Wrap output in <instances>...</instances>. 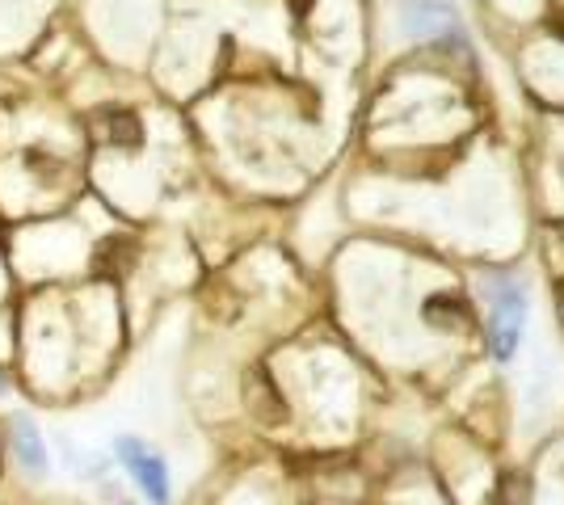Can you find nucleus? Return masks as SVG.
<instances>
[{
  "label": "nucleus",
  "mask_w": 564,
  "mask_h": 505,
  "mask_svg": "<svg viewBox=\"0 0 564 505\" xmlns=\"http://www.w3.org/2000/svg\"><path fill=\"white\" fill-rule=\"evenodd\" d=\"M118 459H122V468L135 476L143 493L152 497V505H165L169 502V468L165 459L156 455L152 447H143L140 438H118L115 442Z\"/></svg>",
  "instance_id": "obj_1"
},
{
  "label": "nucleus",
  "mask_w": 564,
  "mask_h": 505,
  "mask_svg": "<svg viewBox=\"0 0 564 505\" xmlns=\"http://www.w3.org/2000/svg\"><path fill=\"white\" fill-rule=\"evenodd\" d=\"M522 295L514 287L497 290V308H494V325H489V337H494V350L497 359H510L518 350V337H522Z\"/></svg>",
  "instance_id": "obj_2"
},
{
  "label": "nucleus",
  "mask_w": 564,
  "mask_h": 505,
  "mask_svg": "<svg viewBox=\"0 0 564 505\" xmlns=\"http://www.w3.org/2000/svg\"><path fill=\"white\" fill-rule=\"evenodd\" d=\"M13 442H18L22 468H30V472H47V447H43L39 430H34L25 417H18V426H13Z\"/></svg>",
  "instance_id": "obj_3"
},
{
  "label": "nucleus",
  "mask_w": 564,
  "mask_h": 505,
  "mask_svg": "<svg viewBox=\"0 0 564 505\" xmlns=\"http://www.w3.org/2000/svg\"><path fill=\"white\" fill-rule=\"evenodd\" d=\"M127 262H131V241H127V237H110V241L97 244V262H94L97 274H106V278H118Z\"/></svg>",
  "instance_id": "obj_4"
},
{
  "label": "nucleus",
  "mask_w": 564,
  "mask_h": 505,
  "mask_svg": "<svg viewBox=\"0 0 564 505\" xmlns=\"http://www.w3.org/2000/svg\"><path fill=\"white\" fill-rule=\"evenodd\" d=\"M106 131L118 147H140L143 144V127L131 110H106Z\"/></svg>",
  "instance_id": "obj_5"
},
{
  "label": "nucleus",
  "mask_w": 564,
  "mask_h": 505,
  "mask_svg": "<svg viewBox=\"0 0 564 505\" xmlns=\"http://www.w3.org/2000/svg\"><path fill=\"white\" fill-rule=\"evenodd\" d=\"M425 312H430L434 325H438V316H447V320H443V329H447L451 316H464V308H459V304H451L447 295H438V299H430V304H425Z\"/></svg>",
  "instance_id": "obj_6"
},
{
  "label": "nucleus",
  "mask_w": 564,
  "mask_h": 505,
  "mask_svg": "<svg viewBox=\"0 0 564 505\" xmlns=\"http://www.w3.org/2000/svg\"><path fill=\"white\" fill-rule=\"evenodd\" d=\"M0 244H4V223H0Z\"/></svg>",
  "instance_id": "obj_7"
}]
</instances>
